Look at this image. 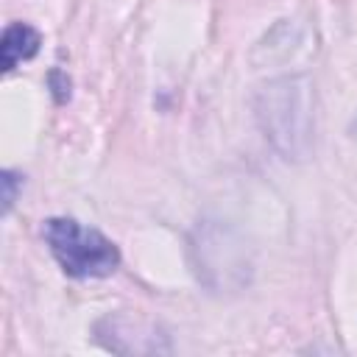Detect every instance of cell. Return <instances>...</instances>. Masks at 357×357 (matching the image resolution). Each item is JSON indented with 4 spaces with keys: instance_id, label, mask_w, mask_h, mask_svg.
Listing matches in <instances>:
<instances>
[{
    "instance_id": "6da1fadb",
    "label": "cell",
    "mask_w": 357,
    "mask_h": 357,
    "mask_svg": "<svg viewBox=\"0 0 357 357\" xmlns=\"http://www.w3.org/2000/svg\"><path fill=\"white\" fill-rule=\"evenodd\" d=\"M257 117L265 137L287 159H304L312 142V95L304 78H282L259 89Z\"/></svg>"
},
{
    "instance_id": "8992f818",
    "label": "cell",
    "mask_w": 357,
    "mask_h": 357,
    "mask_svg": "<svg viewBox=\"0 0 357 357\" xmlns=\"http://www.w3.org/2000/svg\"><path fill=\"white\" fill-rule=\"evenodd\" d=\"M354 134H357V120H354Z\"/></svg>"
},
{
    "instance_id": "3957f363",
    "label": "cell",
    "mask_w": 357,
    "mask_h": 357,
    "mask_svg": "<svg viewBox=\"0 0 357 357\" xmlns=\"http://www.w3.org/2000/svg\"><path fill=\"white\" fill-rule=\"evenodd\" d=\"M95 332L98 340L117 354H153L170 349L167 343H159L165 335H159L145 321H134L128 315H114V318L109 315L95 326Z\"/></svg>"
},
{
    "instance_id": "5b68a950",
    "label": "cell",
    "mask_w": 357,
    "mask_h": 357,
    "mask_svg": "<svg viewBox=\"0 0 357 357\" xmlns=\"http://www.w3.org/2000/svg\"><path fill=\"white\" fill-rule=\"evenodd\" d=\"M0 181H3V212H8L11 204H14V198H17V184H22V181L11 170H6Z\"/></svg>"
},
{
    "instance_id": "277c9868",
    "label": "cell",
    "mask_w": 357,
    "mask_h": 357,
    "mask_svg": "<svg viewBox=\"0 0 357 357\" xmlns=\"http://www.w3.org/2000/svg\"><path fill=\"white\" fill-rule=\"evenodd\" d=\"M42 45V36L36 28H31L28 22H11L6 31H3V42H0V50H3V70L11 73L20 61L36 56Z\"/></svg>"
},
{
    "instance_id": "7a4b0ae2",
    "label": "cell",
    "mask_w": 357,
    "mask_h": 357,
    "mask_svg": "<svg viewBox=\"0 0 357 357\" xmlns=\"http://www.w3.org/2000/svg\"><path fill=\"white\" fill-rule=\"evenodd\" d=\"M42 234L67 276L98 279V276L114 273L120 265L117 245L109 237H103L98 229H86L73 218L45 220Z\"/></svg>"
}]
</instances>
